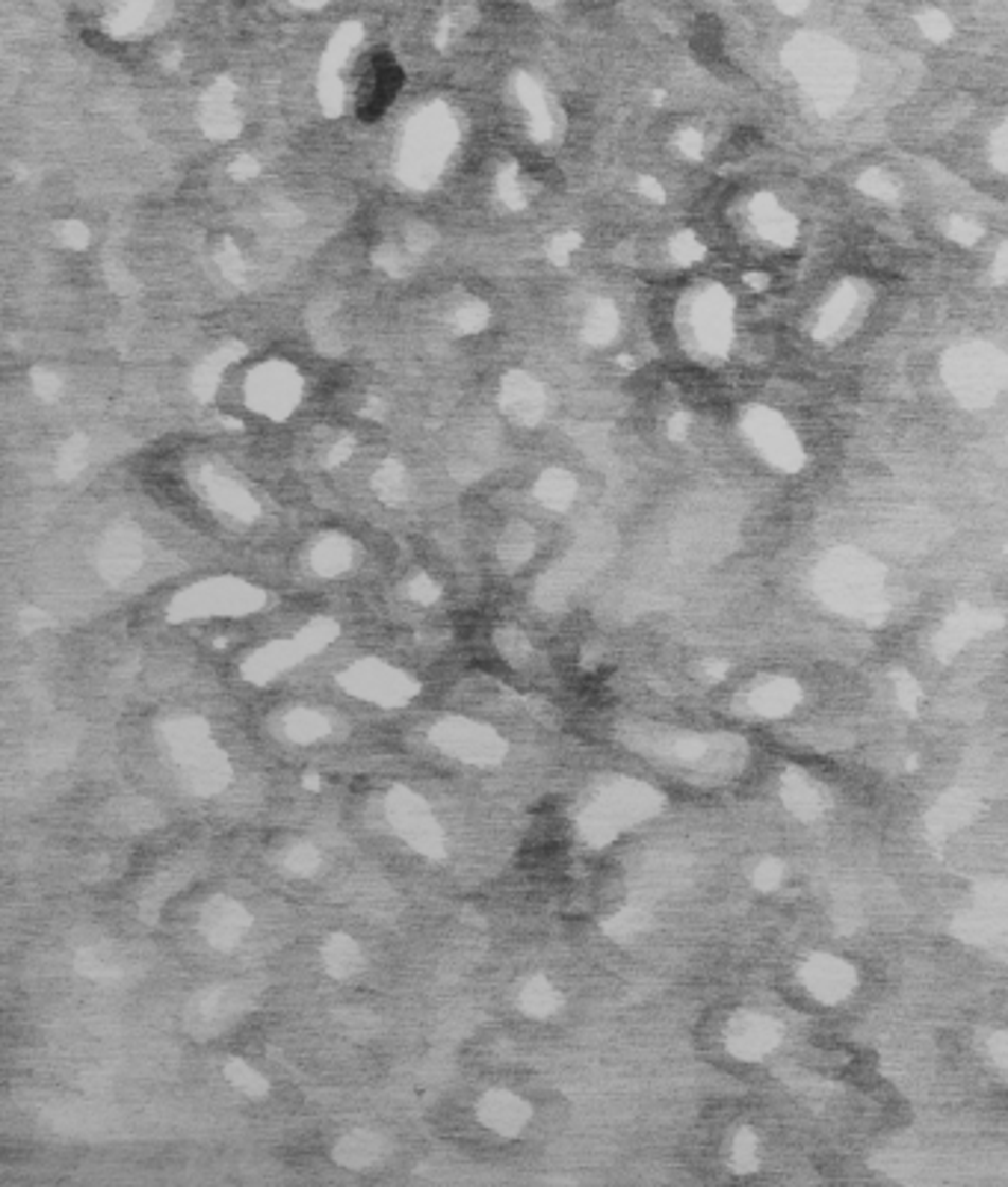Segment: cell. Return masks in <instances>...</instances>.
I'll return each instance as SVG.
<instances>
[{"mask_svg": "<svg viewBox=\"0 0 1008 1187\" xmlns=\"http://www.w3.org/2000/svg\"><path fill=\"white\" fill-rule=\"evenodd\" d=\"M287 729H290V735L294 737L314 740V737H320L322 732H325V720H322L320 714H314V711H299V714L290 717Z\"/></svg>", "mask_w": 1008, "mask_h": 1187, "instance_id": "obj_4", "label": "cell"}, {"mask_svg": "<svg viewBox=\"0 0 1008 1187\" xmlns=\"http://www.w3.org/2000/svg\"><path fill=\"white\" fill-rule=\"evenodd\" d=\"M329 962H332V968H335L337 975H347V972L355 968L358 954H355L352 942H347V939H335V942L329 945Z\"/></svg>", "mask_w": 1008, "mask_h": 1187, "instance_id": "obj_5", "label": "cell"}, {"mask_svg": "<svg viewBox=\"0 0 1008 1187\" xmlns=\"http://www.w3.org/2000/svg\"><path fill=\"white\" fill-rule=\"evenodd\" d=\"M524 1003L530 1007L532 1013H547L550 1007H553V995H550V990L547 987H542V983H535L527 995H524Z\"/></svg>", "mask_w": 1008, "mask_h": 1187, "instance_id": "obj_6", "label": "cell"}, {"mask_svg": "<svg viewBox=\"0 0 1008 1187\" xmlns=\"http://www.w3.org/2000/svg\"><path fill=\"white\" fill-rule=\"evenodd\" d=\"M438 735H441V744L447 750L459 752V755L471 758V762H485V758H494L500 752L497 737H491L489 732H479L474 726H464V722L444 726Z\"/></svg>", "mask_w": 1008, "mask_h": 1187, "instance_id": "obj_1", "label": "cell"}, {"mask_svg": "<svg viewBox=\"0 0 1008 1187\" xmlns=\"http://www.w3.org/2000/svg\"><path fill=\"white\" fill-rule=\"evenodd\" d=\"M243 927H246V919L237 906H219L211 919V939L219 945H231L240 939Z\"/></svg>", "mask_w": 1008, "mask_h": 1187, "instance_id": "obj_3", "label": "cell"}, {"mask_svg": "<svg viewBox=\"0 0 1008 1187\" xmlns=\"http://www.w3.org/2000/svg\"><path fill=\"white\" fill-rule=\"evenodd\" d=\"M485 1119H489L491 1125L497 1131H515L524 1122V1104L515 1102L512 1096H494L489 1104H485Z\"/></svg>", "mask_w": 1008, "mask_h": 1187, "instance_id": "obj_2", "label": "cell"}]
</instances>
